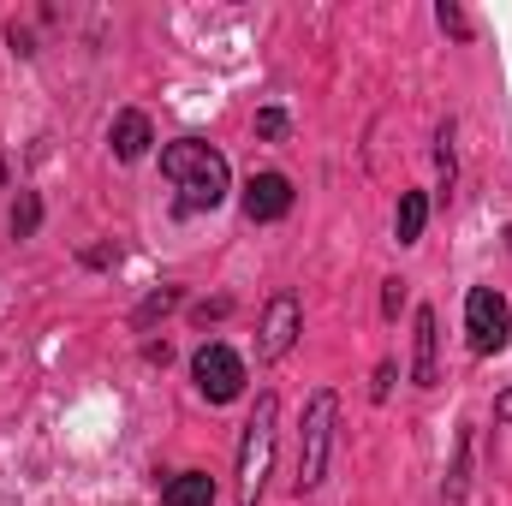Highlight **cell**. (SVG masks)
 <instances>
[{
  "label": "cell",
  "mask_w": 512,
  "mask_h": 506,
  "mask_svg": "<svg viewBox=\"0 0 512 506\" xmlns=\"http://www.w3.org/2000/svg\"><path fill=\"white\" fill-rule=\"evenodd\" d=\"M334 393L322 387V393H310V405H304V447H298V495H310V489H322V477H328V453H334Z\"/></svg>",
  "instance_id": "3957f363"
},
{
  "label": "cell",
  "mask_w": 512,
  "mask_h": 506,
  "mask_svg": "<svg viewBox=\"0 0 512 506\" xmlns=\"http://www.w3.org/2000/svg\"><path fill=\"white\" fill-rule=\"evenodd\" d=\"M423 221H429V197L423 191H405L399 209H393V239L399 245H417L423 239Z\"/></svg>",
  "instance_id": "30bf717a"
},
{
  "label": "cell",
  "mask_w": 512,
  "mask_h": 506,
  "mask_svg": "<svg viewBox=\"0 0 512 506\" xmlns=\"http://www.w3.org/2000/svg\"><path fill=\"white\" fill-rule=\"evenodd\" d=\"M256 131H262V137H280V131H286V114H280V108H262V114H256Z\"/></svg>",
  "instance_id": "5bb4252c"
},
{
  "label": "cell",
  "mask_w": 512,
  "mask_h": 506,
  "mask_svg": "<svg viewBox=\"0 0 512 506\" xmlns=\"http://www.w3.org/2000/svg\"><path fill=\"white\" fill-rule=\"evenodd\" d=\"M495 423H512V387L495 399Z\"/></svg>",
  "instance_id": "ac0fdd59"
},
{
  "label": "cell",
  "mask_w": 512,
  "mask_h": 506,
  "mask_svg": "<svg viewBox=\"0 0 512 506\" xmlns=\"http://www.w3.org/2000/svg\"><path fill=\"white\" fill-rule=\"evenodd\" d=\"M191 376H197V393H203L209 405H227V399H239V387H245V364H239V352H227L221 340H209V346H197Z\"/></svg>",
  "instance_id": "5b68a950"
},
{
  "label": "cell",
  "mask_w": 512,
  "mask_h": 506,
  "mask_svg": "<svg viewBox=\"0 0 512 506\" xmlns=\"http://www.w3.org/2000/svg\"><path fill=\"white\" fill-rule=\"evenodd\" d=\"M465 334H471V352H477V358H489V352L507 346L512 310L495 286H471V298H465Z\"/></svg>",
  "instance_id": "277c9868"
},
{
  "label": "cell",
  "mask_w": 512,
  "mask_h": 506,
  "mask_svg": "<svg viewBox=\"0 0 512 506\" xmlns=\"http://www.w3.org/2000/svg\"><path fill=\"white\" fill-rule=\"evenodd\" d=\"M274 417H280V399L262 393L251 423H245V441H239V506H262L268 459H274Z\"/></svg>",
  "instance_id": "7a4b0ae2"
},
{
  "label": "cell",
  "mask_w": 512,
  "mask_h": 506,
  "mask_svg": "<svg viewBox=\"0 0 512 506\" xmlns=\"http://www.w3.org/2000/svg\"><path fill=\"white\" fill-rule=\"evenodd\" d=\"M298 328H304L298 298H292V292H274V298H268V316H262V334H256V358H262V364L286 358L292 340H298Z\"/></svg>",
  "instance_id": "8992f818"
},
{
  "label": "cell",
  "mask_w": 512,
  "mask_h": 506,
  "mask_svg": "<svg viewBox=\"0 0 512 506\" xmlns=\"http://www.w3.org/2000/svg\"><path fill=\"white\" fill-rule=\"evenodd\" d=\"M36 215H42V203L24 191V197H18V209H12V233H18V239H24V233H36Z\"/></svg>",
  "instance_id": "7c38bea8"
},
{
  "label": "cell",
  "mask_w": 512,
  "mask_h": 506,
  "mask_svg": "<svg viewBox=\"0 0 512 506\" xmlns=\"http://www.w3.org/2000/svg\"><path fill=\"white\" fill-rule=\"evenodd\" d=\"M292 209V179L286 173H251L245 185V215L251 221H280Z\"/></svg>",
  "instance_id": "52a82bcc"
},
{
  "label": "cell",
  "mask_w": 512,
  "mask_h": 506,
  "mask_svg": "<svg viewBox=\"0 0 512 506\" xmlns=\"http://www.w3.org/2000/svg\"><path fill=\"white\" fill-rule=\"evenodd\" d=\"M435 310H417V358H411V381L417 387H435L441 381V364H435Z\"/></svg>",
  "instance_id": "9c48e42d"
},
{
  "label": "cell",
  "mask_w": 512,
  "mask_h": 506,
  "mask_svg": "<svg viewBox=\"0 0 512 506\" xmlns=\"http://www.w3.org/2000/svg\"><path fill=\"white\" fill-rule=\"evenodd\" d=\"M173 304H179V292H155V298L143 304V316H137V322H149V316H161V310H173Z\"/></svg>",
  "instance_id": "9a60e30c"
},
{
  "label": "cell",
  "mask_w": 512,
  "mask_h": 506,
  "mask_svg": "<svg viewBox=\"0 0 512 506\" xmlns=\"http://www.w3.org/2000/svg\"><path fill=\"white\" fill-rule=\"evenodd\" d=\"M435 161H441V179L453 185V126L435 131Z\"/></svg>",
  "instance_id": "4fadbf2b"
},
{
  "label": "cell",
  "mask_w": 512,
  "mask_h": 506,
  "mask_svg": "<svg viewBox=\"0 0 512 506\" xmlns=\"http://www.w3.org/2000/svg\"><path fill=\"white\" fill-rule=\"evenodd\" d=\"M399 304H405V280H387V292H382V310H387V316H399Z\"/></svg>",
  "instance_id": "2e32d148"
},
{
  "label": "cell",
  "mask_w": 512,
  "mask_h": 506,
  "mask_svg": "<svg viewBox=\"0 0 512 506\" xmlns=\"http://www.w3.org/2000/svg\"><path fill=\"white\" fill-rule=\"evenodd\" d=\"M167 506H215V477H203V471H179L173 483H167Z\"/></svg>",
  "instance_id": "8fae6325"
},
{
  "label": "cell",
  "mask_w": 512,
  "mask_h": 506,
  "mask_svg": "<svg viewBox=\"0 0 512 506\" xmlns=\"http://www.w3.org/2000/svg\"><path fill=\"white\" fill-rule=\"evenodd\" d=\"M108 143H114V155H120V161H143L155 137H149V120H143L137 108H126V114L114 120V131H108Z\"/></svg>",
  "instance_id": "ba28073f"
},
{
  "label": "cell",
  "mask_w": 512,
  "mask_h": 506,
  "mask_svg": "<svg viewBox=\"0 0 512 506\" xmlns=\"http://www.w3.org/2000/svg\"><path fill=\"white\" fill-rule=\"evenodd\" d=\"M507 251H512V227H507Z\"/></svg>",
  "instance_id": "d6986e66"
},
{
  "label": "cell",
  "mask_w": 512,
  "mask_h": 506,
  "mask_svg": "<svg viewBox=\"0 0 512 506\" xmlns=\"http://www.w3.org/2000/svg\"><path fill=\"white\" fill-rule=\"evenodd\" d=\"M161 173L179 185V209H215L227 197V155L197 143V137H179L161 149Z\"/></svg>",
  "instance_id": "6da1fadb"
},
{
  "label": "cell",
  "mask_w": 512,
  "mask_h": 506,
  "mask_svg": "<svg viewBox=\"0 0 512 506\" xmlns=\"http://www.w3.org/2000/svg\"><path fill=\"white\" fill-rule=\"evenodd\" d=\"M435 18H441V30H459V36H465V12H459V6H441Z\"/></svg>",
  "instance_id": "e0dca14e"
}]
</instances>
